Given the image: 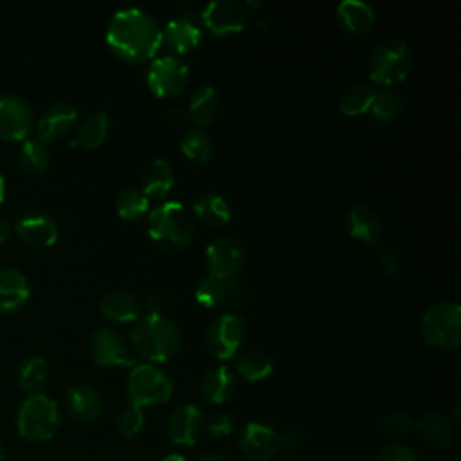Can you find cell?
I'll use <instances>...</instances> for the list:
<instances>
[{
    "instance_id": "cell-17",
    "label": "cell",
    "mask_w": 461,
    "mask_h": 461,
    "mask_svg": "<svg viewBox=\"0 0 461 461\" xmlns=\"http://www.w3.org/2000/svg\"><path fill=\"white\" fill-rule=\"evenodd\" d=\"M76 119H77V108L72 103L56 101L40 117L36 124V130H38L36 137H40L45 142H52L54 139L65 135L72 128Z\"/></svg>"
},
{
    "instance_id": "cell-24",
    "label": "cell",
    "mask_w": 461,
    "mask_h": 461,
    "mask_svg": "<svg viewBox=\"0 0 461 461\" xmlns=\"http://www.w3.org/2000/svg\"><path fill=\"white\" fill-rule=\"evenodd\" d=\"M140 184H142L140 191L148 198L162 200L175 184V176L169 162L166 158H153L151 162H148L142 169Z\"/></svg>"
},
{
    "instance_id": "cell-12",
    "label": "cell",
    "mask_w": 461,
    "mask_h": 461,
    "mask_svg": "<svg viewBox=\"0 0 461 461\" xmlns=\"http://www.w3.org/2000/svg\"><path fill=\"white\" fill-rule=\"evenodd\" d=\"M203 25L216 36L241 32L247 25L245 5L236 0H216L202 11Z\"/></svg>"
},
{
    "instance_id": "cell-47",
    "label": "cell",
    "mask_w": 461,
    "mask_h": 461,
    "mask_svg": "<svg viewBox=\"0 0 461 461\" xmlns=\"http://www.w3.org/2000/svg\"><path fill=\"white\" fill-rule=\"evenodd\" d=\"M198 461H230L229 457H225L223 454H216V452H211V454H205L202 456Z\"/></svg>"
},
{
    "instance_id": "cell-11",
    "label": "cell",
    "mask_w": 461,
    "mask_h": 461,
    "mask_svg": "<svg viewBox=\"0 0 461 461\" xmlns=\"http://www.w3.org/2000/svg\"><path fill=\"white\" fill-rule=\"evenodd\" d=\"M34 124L31 104L14 94L0 95V139L22 140Z\"/></svg>"
},
{
    "instance_id": "cell-26",
    "label": "cell",
    "mask_w": 461,
    "mask_h": 461,
    "mask_svg": "<svg viewBox=\"0 0 461 461\" xmlns=\"http://www.w3.org/2000/svg\"><path fill=\"white\" fill-rule=\"evenodd\" d=\"M99 310L112 322H133L139 317V301L130 292L112 290L101 299Z\"/></svg>"
},
{
    "instance_id": "cell-14",
    "label": "cell",
    "mask_w": 461,
    "mask_h": 461,
    "mask_svg": "<svg viewBox=\"0 0 461 461\" xmlns=\"http://www.w3.org/2000/svg\"><path fill=\"white\" fill-rule=\"evenodd\" d=\"M203 430V414L196 405L176 407L167 420V436L175 445L193 447Z\"/></svg>"
},
{
    "instance_id": "cell-15",
    "label": "cell",
    "mask_w": 461,
    "mask_h": 461,
    "mask_svg": "<svg viewBox=\"0 0 461 461\" xmlns=\"http://www.w3.org/2000/svg\"><path fill=\"white\" fill-rule=\"evenodd\" d=\"M241 450L254 461H268L279 450V434L265 423L249 421L241 432Z\"/></svg>"
},
{
    "instance_id": "cell-45",
    "label": "cell",
    "mask_w": 461,
    "mask_h": 461,
    "mask_svg": "<svg viewBox=\"0 0 461 461\" xmlns=\"http://www.w3.org/2000/svg\"><path fill=\"white\" fill-rule=\"evenodd\" d=\"M187 119V112L185 110H180V108H173L167 112V121L173 124V126H182Z\"/></svg>"
},
{
    "instance_id": "cell-9",
    "label": "cell",
    "mask_w": 461,
    "mask_h": 461,
    "mask_svg": "<svg viewBox=\"0 0 461 461\" xmlns=\"http://www.w3.org/2000/svg\"><path fill=\"white\" fill-rule=\"evenodd\" d=\"M245 324L238 315L223 313L216 317L205 335L211 355L218 360H229L236 357L245 340Z\"/></svg>"
},
{
    "instance_id": "cell-50",
    "label": "cell",
    "mask_w": 461,
    "mask_h": 461,
    "mask_svg": "<svg viewBox=\"0 0 461 461\" xmlns=\"http://www.w3.org/2000/svg\"><path fill=\"white\" fill-rule=\"evenodd\" d=\"M0 461H4V447H2V443H0Z\"/></svg>"
},
{
    "instance_id": "cell-21",
    "label": "cell",
    "mask_w": 461,
    "mask_h": 461,
    "mask_svg": "<svg viewBox=\"0 0 461 461\" xmlns=\"http://www.w3.org/2000/svg\"><path fill=\"white\" fill-rule=\"evenodd\" d=\"M187 117L198 126L212 124L221 113V95L212 85L200 86L189 99Z\"/></svg>"
},
{
    "instance_id": "cell-36",
    "label": "cell",
    "mask_w": 461,
    "mask_h": 461,
    "mask_svg": "<svg viewBox=\"0 0 461 461\" xmlns=\"http://www.w3.org/2000/svg\"><path fill=\"white\" fill-rule=\"evenodd\" d=\"M117 214L122 220H139L148 212L149 198L137 187H128L117 196Z\"/></svg>"
},
{
    "instance_id": "cell-18",
    "label": "cell",
    "mask_w": 461,
    "mask_h": 461,
    "mask_svg": "<svg viewBox=\"0 0 461 461\" xmlns=\"http://www.w3.org/2000/svg\"><path fill=\"white\" fill-rule=\"evenodd\" d=\"M162 40H166L176 54H189L200 45L202 29L191 14H178L167 22Z\"/></svg>"
},
{
    "instance_id": "cell-1",
    "label": "cell",
    "mask_w": 461,
    "mask_h": 461,
    "mask_svg": "<svg viewBox=\"0 0 461 461\" xmlns=\"http://www.w3.org/2000/svg\"><path fill=\"white\" fill-rule=\"evenodd\" d=\"M162 41V29L157 20L137 7L117 11L106 29L108 47L131 65H140L151 59L158 52Z\"/></svg>"
},
{
    "instance_id": "cell-13",
    "label": "cell",
    "mask_w": 461,
    "mask_h": 461,
    "mask_svg": "<svg viewBox=\"0 0 461 461\" xmlns=\"http://www.w3.org/2000/svg\"><path fill=\"white\" fill-rule=\"evenodd\" d=\"M90 353L95 364L103 367L133 366L135 360L130 355L128 344L121 333L110 328L97 330L90 339Z\"/></svg>"
},
{
    "instance_id": "cell-6",
    "label": "cell",
    "mask_w": 461,
    "mask_h": 461,
    "mask_svg": "<svg viewBox=\"0 0 461 461\" xmlns=\"http://www.w3.org/2000/svg\"><path fill=\"white\" fill-rule=\"evenodd\" d=\"M126 393L130 402L142 409L167 402L173 394V384L153 364H139L133 366L128 376Z\"/></svg>"
},
{
    "instance_id": "cell-33",
    "label": "cell",
    "mask_w": 461,
    "mask_h": 461,
    "mask_svg": "<svg viewBox=\"0 0 461 461\" xmlns=\"http://www.w3.org/2000/svg\"><path fill=\"white\" fill-rule=\"evenodd\" d=\"M49 142L40 137L23 139L18 148V162L29 173H40L49 166Z\"/></svg>"
},
{
    "instance_id": "cell-43",
    "label": "cell",
    "mask_w": 461,
    "mask_h": 461,
    "mask_svg": "<svg viewBox=\"0 0 461 461\" xmlns=\"http://www.w3.org/2000/svg\"><path fill=\"white\" fill-rule=\"evenodd\" d=\"M304 445V436L299 430H285L283 434H279V448L285 450H299Z\"/></svg>"
},
{
    "instance_id": "cell-39",
    "label": "cell",
    "mask_w": 461,
    "mask_h": 461,
    "mask_svg": "<svg viewBox=\"0 0 461 461\" xmlns=\"http://www.w3.org/2000/svg\"><path fill=\"white\" fill-rule=\"evenodd\" d=\"M380 427H382V432H384L387 438L402 439V438H407V436L412 432L414 421H412V418H409L407 414L393 412V414L384 416Z\"/></svg>"
},
{
    "instance_id": "cell-27",
    "label": "cell",
    "mask_w": 461,
    "mask_h": 461,
    "mask_svg": "<svg viewBox=\"0 0 461 461\" xmlns=\"http://www.w3.org/2000/svg\"><path fill=\"white\" fill-rule=\"evenodd\" d=\"M234 373L227 366H214L205 371L200 380L202 396L211 403H223L234 391Z\"/></svg>"
},
{
    "instance_id": "cell-29",
    "label": "cell",
    "mask_w": 461,
    "mask_h": 461,
    "mask_svg": "<svg viewBox=\"0 0 461 461\" xmlns=\"http://www.w3.org/2000/svg\"><path fill=\"white\" fill-rule=\"evenodd\" d=\"M106 135H108V115L104 112H95L81 122L70 146L94 149L104 142Z\"/></svg>"
},
{
    "instance_id": "cell-34",
    "label": "cell",
    "mask_w": 461,
    "mask_h": 461,
    "mask_svg": "<svg viewBox=\"0 0 461 461\" xmlns=\"http://www.w3.org/2000/svg\"><path fill=\"white\" fill-rule=\"evenodd\" d=\"M49 367L45 358L41 357H27L22 360L18 367V382L23 391L29 394H36L41 391V387L47 382Z\"/></svg>"
},
{
    "instance_id": "cell-16",
    "label": "cell",
    "mask_w": 461,
    "mask_h": 461,
    "mask_svg": "<svg viewBox=\"0 0 461 461\" xmlns=\"http://www.w3.org/2000/svg\"><path fill=\"white\" fill-rule=\"evenodd\" d=\"M18 236L32 247H50L58 240V225L56 221L40 211L23 212L16 220Z\"/></svg>"
},
{
    "instance_id": "cell-38",
    "label": "cell",
    "mask_w": 461,
    "mask_h": 461,
    "mask_svg": "<svg viewBox=\"0 0 461 461\" xmlns=\"http://www.w3.org/2000/svg\"><path fill=\"white\" fill-rule=\"evenodd\" d=\"M144 427V412L140 407L130 403L119 411L115 416V430L121 438L131 439L135 438Z\"/></svg>"
},
{
    "instance_id": "cell-5",
    "label": "cell",
    "mask_w": 461,
    "mask_h": 461,
    "mask_svg": "<svg viewBox=\"0 0 461 461\" xmlns=\"http://www.w3.org/2000/svg\"><path fill=\"white\" fill-rule=\"evenodd\" d=\"M412 61V50L403 40L384 41L369 56V79L389 88L409 76Z\"/></svg>"
},
{
    "instance_id": "cell-28",
    "label": "cell",
    "mask_w": 461,
    "mask_h": 461,
    "mask_svg": "<svg viewBox=\"0 0 461 461\" xmlns=\"http://www.w3.org/2000/svg\"><path fill=\"white\" fill-rule=\"evenodd\" d=\"M414 427L421 434V438L434 447L439 448H448L456 441V430L450 420L439 412H427L423 414Z\"/></svg>"
},
{
    "instance_id": "cell-32",
    "label": "cell",
    "mask_w": 461,
    "mask_h": 461,
    "mask_svg": "<svg viewBox=\"0 0 461 461\" xmlns=\"http://www.w3.org/2000/svg\"><path fill=\"white\" fill-rule=\"evenodd\" d=\"M373 97H375V88L373 86L364 85V83H357V85L348 86L340 94L339 108L344 115L357 117V115H362V113L369 112Z\"/></svg>"
},
{
    "instance_id": "cell-3",
    "label": "cell",
    "mask_w": 461,
    "mask_h": 461,
    "mask_svg": "<svg viewBox=\"0 0 461 461\" xmlns=\"http://www.w3.org/2000/svg\"><path fill=\"white\" fill-rule=\"evenodd\" d=\"M148 234L158 249L178 252L193 240V218L180 202L167 200L151 211L148 218Z\"/></svg>"
},
{
    "instance_id": "cell-42",
    "label": "cell",
    "mask_w": 461,
    "mask_h": 461,
    "mask_svg": "<svg viewBox=\"0 0 461 461\" xmlns=\"http://www.w3.org/2000/svg\"><path fill=\"white\" fill-rule=\"evenodd\" d=\"M376 254H378V263H380L382 270H384L387 276H396V274L400 272L402 263H400L398 254H396L393 249L384 247V249H378Z\"/></svg>"
},
{
    "instance_id": "cell-7",
    "label": "cell",
    "mask_w": 461,
    "mask_h": 461,
    "mask_svg": "<svg viewBox=\"0 0 461 461\" xmlns=\"http://www.w3.org/2000/svg\"><path fill=\"white\" fill-rule=\"evenodd\" d=\"M421 335L434 348H457L461 342V310L456 303H439L421 319Z\"/></svg>"
},
{
    "instance_id": "cell-46",
    "label": "cell",
    "mask_w": 461,
    "mask_h": 461,
    "mask_svg": "<svg viewBox=\"0 0 461 461\" xmlns=\"http://www.w3.org/2000/svg\"><path fill=\"white\" fill-rule=\"evenodd\" d=\"M9 236V221L5 216L0 214V243H4Z\"/></svg>"
},
{
    "instance_id": "cell-8",
    "label": "cell",
    "mask_w": 461,
    "mask_h": 461,
    "mask_svg": "<svg viewBox=\"0 0 461 461\" xmlns=\"http://www.w3.org/2000/svg\"><path fill=\"white\" fill-rule=\"evenodd\" d=\"M247 261V249L241 240L234 236H220L212 240L205 250V263L209 276L230 279L241 270Z\"/></svg>"
},
{
    "instance_id": "cell-41",
    "label": "cell",
    "mask_w": 461,
    "mask_h": 461,
    "mask_svg": "<svg viewBox=\"0 0 461 461\" xmlns=\"http://www.w3.org/2000/svg\"><path fill=\"white\" fill-rule=\"evenodd\" d=\"M207 429L216 438H225L234 430V420L227 412H218L207 423Z\"/></svg>"
},
{
    "instance_id": "cell-2",
    "label": "cell",
    "mask_w": 461,
    "mask_h": 461,
    "mask_svg": "<svg viewBox=\"0 0 461 461\" xmlns=\"http://www.w3.org/2000/svg\"><path fill=\"white\" fill-rule=\"evenodd\" d=\"M131 344L139 357L151 362H166L182 348L178 326L164 315H146L131 331Z\"/></svg>"
},
{
    "instance_id": "cell-25",
    "label": "cell",
    "mask_w": 461,
    "mask_h": 461,
    "mask_svg": "<svg viewBox=\"0 0 461 461\" xmlns=\"http://www.w3.org/2000/svg\"><path fill=\"white\" fill-rule=\"evenodd\" d=\"M194 216L211 229H221L230 221V209L227 200L212 191L202 193L193 203Z\"/></svg>"
},
{
    "instance_id": "cell-40",
    "label": "cell",
    "mask_w": 461,
    "mask_h": 461,
    "mask_svg": "<svg viewBox=\"0 0 461 461\" xmlns=\"http://www.w3.org/2000/svg\"><path fill=\"white\" fill-rule=\"evenodd\" d=\"M376 461H420V459L409 447H403L398 443H387L378 450Z\"/></svg>"
},
{
    "instance_id": "cell-30",
    "label": "cell",
    "mask_w": 461,
    "mask_h": 461,
    "mask_svg": "<svg viewBox=\"0 0 461 461\" xmlns=\"http://www.w3.org/2000/svg\"><path fill=\"white\" fill-rule=\"evenodd\" d=\"M403 108H405L403 97L396 90L380 88V90H375L369 113L376 122L387 124V122H393L403 112Z\"/></svg>"
},
{
    "instance_id": "cell-19",
    "label": "cell",
    "mask_w": 461,
    "mask_h": 461,
    "mask_svg": "<svg viewBox=\"0 0 461 461\" xmlns=\"http://www.w3.org/2000/svg\"><path fill=\"white\" fill-rule=\"evenodd\" d=\"M346 223H348V232L353 240L364 241L369 247L378 245V241L382 238L384 225H382L380 216L373 209H369L366 205H355L348 212Z\"/></svg>"
},
{
    "instance_id": "cell-48",
    "label": "cell",
    "mask_w": 461,
    "mask_h": 461,
    "mask_svg": "<svg viewBox=\"0 0 461 461\" xmlns=\"http://www.w3.org/2000/svg\"><path fill=\"white\" fill-rule=\"evenodd\" d=\"M160 461H185V459L182 456H178V454H169V456L162 457Z\"/></svg>"
},
{
    "instance_id": "cell-49",
    "label": "cell",
    "mask_w": 461,
    "mask_h": 461,
    "mask_svg": "<svg viewBox=\"0 0 461 461\" xmlns=\"http://www.w3.org/2000/svg\"><path fill=\"white\" fill-rule=\"evenodd\" d=\"M4 194H5V182H4V176L0 175V203L4 200Z\"/></svg>"
},
{
    "instance_id": "cell-44",
    "label": "cell",
    "mask_w": 461,
    "mask_h": 461,
    "mask_svg": "<svg viewBox=\"0 0 461 461\" xmlns=\"http://www.w3.org/2000/svg\"><path fill=\"white\" fill-rule=\"evenodd\" d=\"M148 315H164L166 308H167V297L162 292H153L148 297Z\"/></svg>"
},
{
    "instance_id": "cell-31",
    "label": "cell",
    "mask_w": 461,
    "mask_h": 461,
    "mask_svg": "<svg viewBox=\"0 0 461 461\" xmlns=\"http://www.w3.org/2000/svg\"><path fill=\"white\" fill-rule=\"evenodd\" d=\"M236 371L247 380V382H261L270 376L274 371V360L268 353L252 349L243 353L236 362Z\"/></svg>"
},
{
    "instance_id": "cell-10",
    "label": "cell",
    "mask_w": 461,
    "mask_h": 461,
    "mask_svg": "<svg viewBox=\"0 0 461 461\" xmlns=\"http://www.w3.org/2000/svg\"><path fill=\"white\" fill-rule=\"evenodd\" d=\"M146 81L157 97H175L184 92L189 81V68L173 56H162L151 61Z\"/></svg>"
},
{
    "instance_id": "cell-23",
    "label": "cell",
    "mask_w": 461,
    "mask_h": 461,
    "mask_svg": "<svg viewBox=\"0 0 461 461\" xmlns=\"http://www.w3.org/2000/svg\"><path fill=\"white\" fill-rule=\"evenodd\" d=\"M67 409L77 421H94L101 414V398L88 384H76L67 391Z\"/></svg>"
},
{
    "instance_id": "cell-20",
    "label": "cell",
    "mask_w": 461,
    "mask_h": 461,
    "mask_svg": "<svg viewBox=\"0 0 461 461\" xmlns=\"http://www.w3.org/2000/svg\"><path fill=\"white\" fill-rule=\"evenodd\" d=\"M337 22L342 31L353 36H362L371 31L376 14L369 4L360 0H344L337 5Z\"/></svg>"
},
{
    "instance_id": "cell-35",
    "label": "cell",
    "mask_w": 461,
    "mask_h": 461,
    "mask_svg": "<svg viewBox=\"0 0 461 461\" xmlns=\"http://www.w3.org/2000/svg\"><path fill=\"white\" fill-rule=\"evenodd\" d=\"M180 149L185 158L196 164H205L212 155V142L202 130H189L180 140Z\"/></svg>"
},
{
    "instance_id": "cell-22",
    "label": "cell",
    "mask_w": 461,
    "mask_h": 461,
    "mask_svg": "<svg viewBox=\"0 0 461 461\" xmlns=\"http://www.w3.org/2000/svg\"><path fill=\"white\" fill-rule=\"evenodd\" d=\"M29 292V281L18 268H0V312L9 313L23 306Z\"/></svg>"
},
{
    "instance_id": "cell-4",
    "label": "cell",
    "mask_w": 461,
    "mask_h": 461,
    "mask_svg": "<svg viewBox=\"0 0 461 461\" xmlns=\"http://www.w3.org/2000/svg\"><path fill=\"white\" fill-rule=\"evenodd\" d=\"M59 423L58 403L43 393L29 394L16 412L18 434L29 441L50 439L59 429Z\"/></svg>"
},
{
    "instance_id": "cell-37",
    "label": "cell",
    "mask_w": 461,
    "mask_h": 461,
    "mask_svg": "<svg viewBox=\"0 0 461 461\" xmlns=\"http://www.w3.org/2000/svg\"><path fill=\"white\" fill-rule=\"evenodd\" d=\"M194 297L198 301V304L205 306V308H214L218 306L223 299L229 297V286H227V279H220L214 276H205L194 290Z\"/></svg>"
}]
</instances>
